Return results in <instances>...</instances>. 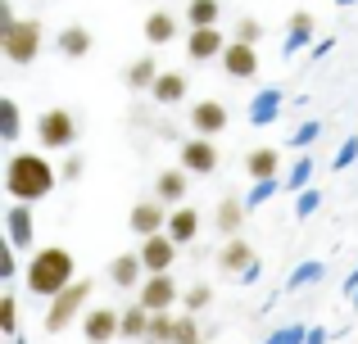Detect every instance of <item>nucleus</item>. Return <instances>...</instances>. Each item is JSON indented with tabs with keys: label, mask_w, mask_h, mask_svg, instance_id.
<instances>
[{
	"label": "nucleus",
	"mask_w": 358,
	"mask_h": 344,
	"mask_svg": "<svg viewBox=\"0 0 358 344\" xmlns=\"http://www.w3.org/2000/svg\"><path fill=\"white\" fill-rule=\"evenodd\" d=\"M36 141H41V150H69L78 141V118L69 109H45L36 118Z\"/></svg>",
	"instance_id": "39448f33"
},
{
	"label": "nucleus",
	"mask_w": 358,
	"mask_h": 344,
	"mask_svg": "<svg viewBox=\"0 0 358 344\" xmlns=\"http://www.w3.org/2000/svg\"><path fill=\"white\" fill-rule=\"evenodd\" d=\"M186 186H191V172L177 163V168H164L159 172V181H155V195L164 204H182V195H186Z\"/></svg>",
	"instance_id": "2eb2a0df"
},
{
	"label": "nucleus",
	"mask_w": 358,
	"mask_h": 344,
	"mask_svg": "<svg viewBox=\"0 0 358 344\" xmlns=\"http://www.w3.org/2000/svg\"><path fill=\"white\" fill-rule=\"evenodd\" d=\"M127 227L136 231L141 240L145 236H159V231H168V209H164V200H141V204H131V213H127Z\"/></svg>",
	"instance_id": "423d86ee"
},
{
	"label": "nucleus",
	"mask_w": 358,
	"mask_h": 344,
	"mask_svg": "<svg viewBox=\"0 0 358 344\" xmlns=\"http://www.w3.org/2000/svg\"><path fill=\"white\" fill-rule=\"evenodd\" d=\"M64 181H78V177H82V159H69V163H64Z\"/></svg>",
	"instance_id": "473e14b6"
},
{
	"label": "nucleus",
	"mask_w": 358,
	"mask_h": 344,
	"mask_svg": "<svg viewBox=\"0 0 358 344\" xmlns=\"http://www.w3.org/2000/svg\"><path fill=\"white\" fill-rule=\"evenodd\" d=\"M177 36V18L168 14V9H155V14H145V41L150 45H168Z\"/></svg>",
	"instance_id": "412c9836"
},
{
	"label": "nucleus",
	"mask_w": 358,
	"mask_h": 344,
	"mask_svg": "<svg viewBox=\"0 0 358 344\" xmlns=\"http://www.w3.org/2000/svg\"><path fill=\"white\" fill-rule=\"evenodd\" d=\"M141 272H145L141 254H118L114 263H109V281H114L118 290H131V285H141Z\"/></svg>",
	"instance_id": "f3484780"
},
{
	"label": "nucleus",
	"mask_w": 358,
	"mask_h": 344,
	"mask_svg": "<svg viewBox=\"0 0 358 344\" xmlns=\"http://www.w3.org/2000/svg\"><path fill=\"white\" fill-rule=\"evenodd\" d=\"M218 14H222V5H218V0H191L182 18H186L191 27H218Z\"/></svg>",
	"instance_id": "5701e85b"
},
{
	"label": "nucleus",
	"mask_w": 358,
	"mask_h": 344,
	"mask_svg": "<svg viewBox=\"0 0 358 344\" xmlns=\"http://www.w3.org/2000/svg\"><path fill=\"white\" fill-rule=\"evenodd\" d=\"M222 50H227V41H222L218 27H191V36H186V54H191L195 63L222 59Z\"/></svg>",
	"instance_id": "9b49d317"
},
{
	"label": "nucleus",
	"mask_w": 358,
	"mask_h": 344,
	"mask_svg": "<svg viewBox=\"0 0 358 344\" xmlns=\"http://www.w3.org/2000/svg\"><path fill=\"white\" fill-rule=\"evenodd\" d=\"M186 87H191V82H186L182 73H159V82L150 87V96H155L159 105H182V100H186Z\"/></svg>",
	"instance_id": "a211bd4d"
},
{
	"label": "nucleus",
	"mask_w": 358,
	"mask_h": 344,
	"mask_svg": "<svg viewBox=\"0 0 358 344\" xmlns=\"http://www.w3.org/2000/svg\"><path fill=\"white\" fill-rule=\"evenodd\" d=\"M245 168H250L254 181H268V177L277 172V150H254L250 159H245Z\"/></svg>",
	"instance_id": "bb28decb"
},
{
	"label": "nucleus",
	"mask_w": 358,
	"mask_h": 344,
	"mask_svg": "<svg viewBox=\"0 0 358 344\" xmlns=\"http://www.w3.org/2000/svg\"><path fill=\"white\" fill-rule=\"evenodd\" d=\"M59 50L69 54V59H82V54H91V32L82 23H69L59 32Z\"/></svg>",
	"instance_id": "4be33fe9"
},
{
	"label": "nucleus",
	"mask_w": 358,
	"mask_h": 344,
	"mask_svg": "<svg viewBox=\"0 0 358 344\" xmlns=\"http://www.w3.org/2000/svg\"><path fill=\"white\" fill-rule=\"evenodd\" d=\"M218 267L222 272H245V267H259V258H254V249L245 245L241 236H231L227 245H222V254H218Z\"/></svg>",
	"instance_id": "dca6fc26"
},
{
	"label": "nucleus",
	"mask_w": 358,
	"mask_h": 344,
	"mask_svg": "<svg viewBox=\"0 0 358 344\" xmlns=\"http://www.w3.org/2000/svg\"><path fill=\"white\" fill-rule=\"evenodd\" d=\"M0 118H5V123H0V136H5V141H14V136H18V105H14V100H5V105H0Z\"/></svg>",
	"instance_id": "c85d7f7f"
},
{
	"label": "nucleus",
	"mask_w": 358,
	"mask_h": 344,
	"mask_svg": "<svg viewBox=\"0 0 358 344\" xmlns=\"http://www.w3.org/2000/svg\"><path fill=\"white\" fill-rule=\"evenodd\" d=\"M5 222H9V245H14V249L32 245V209H27V204H14Z\"/></svg>",
	"instance_id": "6ab92c4d"
},
{
	"label": "nucleus",
	"mask_w": 358,
	"mask_h": 344,
	"mask_svg": "<svg viewBox=\"0 0 358 344\" xmlns=\"http://www.w3.org/2000/svg\"><path fill=\"white\" fill-rule=\"evenodd\" d=\"M182 168L191 172V177L218 172V145H213V136H195V141L182 145Z\"/></svg>",
	"instance_id": "0eeeda50"
},
{
	"label": "nucleus",
	"mask_w": 358,
	"mask_h": 344,
	"mask_svg": "<svg viewBox=\"0 0 358 344\" xmlns=\"http://www.w3.org/2000/svg\"><path fill=\"white\" fill-rule=\"evenodd\" d=\"M173 331H177V317L173 313H150V331H145V344H173Z\"/></svg>",
	"instance_id": "a878e982"
},
{
	"label": "nucleus",
	"mask_w": 358,
	"mask_h": 344,
	"mask_svg": "<svg viewBox=\"0 0 358 344\" xmlns=\"http://www.w3.org/2000/svg\"><path fill=\"white\" fill-rule=\"evenodd\" d=\"M73 254L64 245H45L32 254V263H27V290L41 294V299H55L59 290H69L78 276H73Z\"/></svg>",
	"instance_id": "f03ea898"
},
{
	"label": "nucleus",
	"mask_w": 358,
	"mask_h": 344,
	"mask_svg": "<svg viewBox=\"0 0 358 344\" xmlns=\"http://www.w3.org/2000/svg\"><path fill=\"white\" fill-rule=\"evenodd\" d=\"M173 344H204V340H200V327H195V317H191V313H186V317H177Z\"/></svg>",
	"instance_id": "cd10ccee"
},
{
	"label": "nucleus",
	"mask_w": 358,
	"mask_h": 344,
	"mask_svg": "<svg viewBox=\"0 0 358 344\" xmlns=\"http://www.w3.org/2000/svg\"><path fill=\"white\" fill-rule=\"evenodd\" d=\"M209 299H213V290H209V285H191V290H186V308H191V313L209 308Z\"/></svg>",
	"instance_id": "7c9ffc66"
},
{
	"label": "nucleus",
	"mask_w": 358,
	"mask_h": 344,
	"mask_svg": "<svg viewBox=\"0 0 358 344\" xmlns=\"http://www.w3.org/2000/svg\"><path fill=\"white\" fill-rule=\"evenodd\" d=\"M222 68H227V77H254V73H259V50L245 45V41H227Z\"/></svg>",
	"instance_id": "ddd939ff"
},
{
	"label": "nucleus",
	"mask_w": 358,
	"mask_h": 344,
	"mask_svg": "<svg viewBox=\"0 0 358 344\" xmlns=\"http://www.w3.org/2000/svg\"><path fill=\"white\" fill-rule=\"evenodd\" d=\"M5 190L14 195V204H36L55 190V168L50 159H41L36 150H18L5 163Z\"/></svg>",
	"instance_id": "f257e3e1"
},
{
	"label": "nucleus",
	"mask_w": 358,
	"mask_h": 344,
	"mask_svg": "<svg viewBox=\"0 0 358 344\" xmlns=\"http://www.w3.org/2000/svg\"><path fill=\"white\" fill-rule=\"evenodd\" d=\"M213 222H218V231L231 240V236L241 231V222H245V209H241V200H222V204H218V213H213Z\"/></svg>",
	"instance_id": "b1692460"
},
{
	"label": "nucleus",
	"mask_w": 358,
	"mask_h": 344,
	"mask_svg": "<svg viewBox=\"0 0 358 344\" xmlns=\"http://www.w3.org/2000/svg\"><path fill=\"white\" fill-rule=\"evenodd\" d=\"M91 299V281H73L69 290H59L50 299V308H45V331L50 336H59V331H69L73 327V317L82 313V304Z\"/></svg>",
	"instance_id": "20e7f679"
},
{
	"label": "nucleus",
	"mask_w": 358,
	"mask_h": 344,
	"mask_svg": "<svg viewBox=\"0 0 358 344\" xmlns=\"http://www.w3.org/2000/svg\"><path fill=\"white\" fill-rule=\"evenodd\" d=\"M41 41H45V32H41L36 18H14V23L0 27V50H5V59L18 63V68L41 54Z\"/></svg>",
	"instance_id": "7ed1b4c3"
},
{
	"label": "nucleus",
	"mask_w": 358,
	"mask_h": 344,
	"mask_svg": "<svg viewBox=\"0 0 358 344\" xmlns=\"http://www.w3.org/2000/svg\"><path fill=\"white\" fill-rule=\"evenodd\" d=\"M82 336L91 344H109L114 336H122V313L114 308H91L87 317H82Z\"/></svg>",
	"instance_id": "9d476101"
},
{
	"label": "nucleus",
	"mask_w": 358,
	"mask_h": 344,
	"mask_svg": "<svg viewBox=\"0 0 358 344\" xmlns=\"http://www.w3.org/2000/svg\"><path fill=\"white\" fill-rule=\"evenodd\" d=\"M186 123L195 127V136H218L222 127H227V105H218V100H200V105H191Z\"/></svg>",
	"instance_id": "f8f14e48"
},
{
	"label": "nucleus",
	"mask_w": 358,
	"mask_h": 344,
	"mask_svg": "<svg viewBox=\"0 0 358 344\" xmlns=\"http://www.w3.org/2000/svg\"><path fill=\"white\" fill-rule=\"evenodd\" d=\"M136 304H145L150 313H164V308H173L177 304V281L168 272H145V281H141V299Z\"/></svg>",
	"instance_id": "6e6552de"
},
{
	"label": "nucleus",
	"mask_w": 358,
	"mask_h": 344,
	"mask_svg": "<svg viewBox=\"0 0 358 344\" xmlns=\"http://www.w3.org/2000/svg\"><path fill=\"white\" fill-rule=\"evenodd\" d=\"M168 236H173L177 245H191V240L200 236V213H195L191 204H177V209L168 213Z\"/></svg>",
	"instance_id": "4468645a"
},
{
	"label": "nucleus",
	"mask_w": 358,
	"mask_h": 344,
	"mask_svg": "<svg viewBox=\"0 0 358 344\" xmlns=\"http://www.w3.org/2000/svg\"><path fill=\"white\" fill-rule=\"evenodd\" d=\"M122 77H127V87H131V91H150V87L159 82V63H155V54H141V59H131Z\"/></svg>",
	"instance_id": "aec40b11"
},
{
	"label": "nucleus",
	"mask_w": 358,
	"mask_h": 344,
	"mask_svg": "<svg viewBox=\"0 0 358 344\" xmlns=\"http://www.w3.org/2000/svg\"><path fill=\"white\" fill-rule=\"evenodd\" d=\"M141 263H145V272H168V267L177 263V240L168 236V231H159V236H145L141 240Z\"/></svg>",
	"instance_id": "1a4fd4ad"
},
{
	"label": "nucleus",
	"mask_w": 358,
	"mask_h": 344,
	"mask_svg": "<svg viewBox=\"0 0 358 344\" xmlns=\"http://www.w3.org/2000/svg\"><path fill=\"white\" fill-rule=\"evenodd\" d=\"M0 327H5L9 336H14V331H18V313H14V299H9V294H5V299H0Z\"/></svg>",
	"instance_id": "2f4dec72"
},
{
	"label": "nucleus",
	"mask_w": 358,
	"mask_h": 344,
	"mask_svg": "<svg viewBox=\"0 0 358 344\" xmlns=\"http://www.w3.org/2000/svg\"><path fill=\"white\" fill-rule=\"evenodd\" d=\"M236 41L259 45L263 41V23H259V18H241V23H236Z\"/></svg>",
	"instance_id": "c756f323"
},
{
	"label": "nucleus",
	"mask_w": 358,
	"mask_h": 344,
	"mask_svg": "<svg viewBox=\"0 0 358 344\" xmlns=\"http://www.w3.org/2000/svg\"><path fill=\"white\" fill-rule=\"evenodd\" d=\"M313 32V23H308V14H295V36H308Z\"/></svg>",
	"instance_id": "72a5a7b5"
},
{
	"label": "nucleus",
	"mask_w": 358,
	"mask_h": 344,
	"mask_svg": "<svg viewBox=\"0 0 358 344\" xmlns=\"http://www.w3.org/2000/svg\"><path fill=\"white\" fill-rule=\"evenodd\" d=\"M145 331H150V308L145 304H131L122 313V340H145Z\"/></svg>",
	"instance_id": "393cba45"
}]
</instances>
